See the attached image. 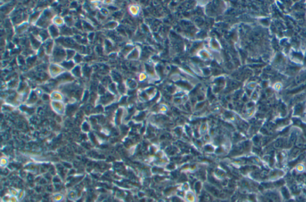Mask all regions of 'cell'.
Segmentation results:
<instances>
[{
	"label": "cell",
	"mask_w": 306,
	"mask_h": 202,
	"mask_svg": "<svg viewBox=\"0 0 306 202\" xmlns=\"http://www.w3.org/2000/svg\"><path fill=\"white\" fill-rule=\"evenodd\" d=\"M291 142H292V143H294V142L295 141V136L294 135H292L291 136Z\"/></svg>",
	"instance_id": "277c9868"
},
{
	"label": "cell",
	"mask_w": 306,
	"mask_h": 202,
	"mask_svg": "<svg viewBox=\"0 0 306 202\" xmlns=\"http://www.w3.org/2000/svg\"><path fill=\"white\" fill-rule=\"evenodd\" d=\"M281 145H282V141L279 139V140H278V141L276 142V144H275V146H276V147H279Z\"/></svg>",
	"instance_id": "3957f363"
},
{
	"label": "cell",
	"mask_w": 306,
	"mask_h": 202,
	"mask_svg": "<svg viewBox=\"0 0 306 202\" xmlns=\"http://www.w3.org/2000/svg\"><path fill=\"white\" fill-rule=\"evenodd\" d=\"M278 196L273 193H268L265 198V202H278Z\"/></svg>",
	"instance_id": "6da1fadb"
},
{
	"label": "cell",
	"mask_w": 306,
	"mask_h": 202,
	"mask_svg": "<svg viewBox=\"0 0 306 202\" xmlns=\"http://www.w3.org/2000/svg\"><path fill=\"white\" fill-rule=\"evenodd\" d=\"M282 193L283 194V196L286 197V198H288L289 197V194H288V191L285 189V188H283L282 190Z\"/></svg>",
	"instance_id": "7a4b0ae2"
}]
</instances>
